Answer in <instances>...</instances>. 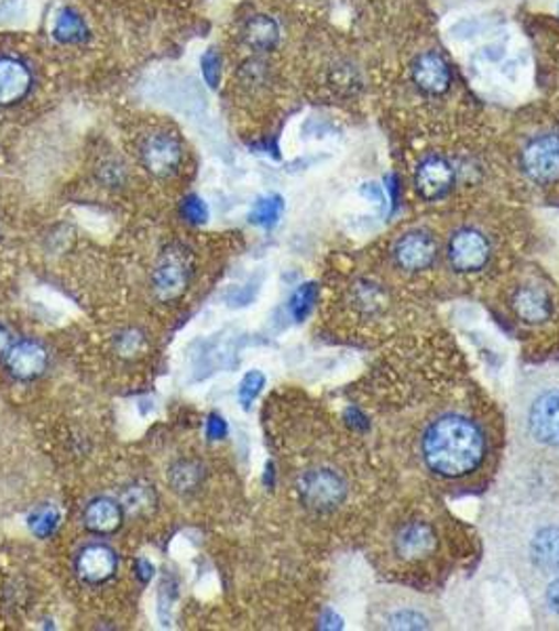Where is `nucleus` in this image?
<instances>
[{
	"label": "nucleus",
	"instance_id": "f257e3e1",
	"mask_svg": "<svg viewBox=\"0 0 559 631\" xmlns=\"http://www.w3.org/2000/svg\"><path fill=\"white\" fill-rule=\"evenodd\" d=\"M486 434L478 421L461 413H443L420 438V459L431 474L457 480L478 471L486 459Z\"/></svg>",
	"mask_w": 559,
	"mask_h": 631
},
{
	"label": "nucleus",
	"instance_id": "f03ea898",
	"mask_svg": "<svg viewBox=\"0 0 559 631\" xmlns=\"http://www.w3.org/2000/svg\"><path fill=\"white\" fill-rule=\"evenodd\" d=\"M515 427L536 455H559V371L526 381L515 402Z\"/></svg>",
	"mask_w": 559,
	"mask_h": 631
},
{
	"label": "nucleus",
	"instance_id": "7ed1b4c3",
	"mask_svg": "<svg viewBox=\"0 0 559 631\" xmlns=\"http://www.w3.org/2000/svg\"><path fill=\"white\" fill-rule=\"evenodd\" d=\"M371 623L379 630H438L442 628V614L419 594L383 589L373 598Z\"/></svg>",
	"mask_w": 559,
	"mask_h": 631
},
{
	"label": "nucleus",
	"instance_id": "20e7f679",
	"mask_svg": "<svg viewBox=\"0 0 559 631\" xmlns=\"http://www.w3.org/2000/svg\"><path fill=\"white\" fill-rule=\"evenodd\" d=\"M515 556L536 577L549 579L559 573V514L542 512L519 531Z\"/></svg>",
	"mask_w": 559,
	"mask_h": 631
},
{
	"label": "nucleus",
	"instance_id": "39448f33",
	"mask_svg": "<svg viewBox=\"0 0 559 631\" xmlns=\"http://www.w3.org/2000/svg\"><path fill=\"white\" fill-rule=\"evenodd\" d=\"M446 258L454 272L475 274L486 270L492 259V242L489 236L478 228H459L448 238Z\"/></svg>",
	"mask_w": 559,
	"mask_h": 631
},
{
	"label": "nucleus",
	"instance_id": "423d86ee",
	"mask_svg": "<svg viewBox=\"0 0 559 631\" xmlns=\"http://www.w3.org/2000/svg\"><path fill=\"white\" fill-rule=\"evenodd\" d=\"M524 175L536 186H553L559 182V133L536 135L519 154Z\"/></svg>",
	"mask_w": 559,
	"mask_h": 631
},
{
	"label": "nucleus",
	"instance_id": "0eeeda50",
	"mask_svg": "<svg viewBox=\"0 0 559 631\" xmlns=\"http://www.w3.org/2000/svg\"><path fill=\"white\" fill-rule=\"evenodd\" d=\"M397 268L410 274L429 270L440 255L436 236L427 230H408L397 238L392 249Z\"/></svg>",
	"mask_w": 559,
	"mask_h": 631
},
{
	"label": "nucleus",
	"instance_id": "6e6552de",
	"mask_svg": "<svg viewBox=\"0 0 559 631\" xmlns=\"http://www.w3.org/2000/svg\"><path fill=\"white\" fill-rule=\"evenodd\" d=\"M299 491L305 503L316 510H332L343 503L348 485L341 474L330 468H314L305 471Z\"/></svg>",
	"mask_w": 559,
	"mask_h": 631
},
{
	"label": "nucleus",
	"instance_id": "1a4fd4ad",
	"mask_svg": "<svg viewBox=\"0 0 559 631\" xmlns=\"http://www.w3.org/2000/svg\"><path fill=\"white\" fill-rule=\"evenodd\" d=\"M438 535L431 524L423 520H410L399 524L392 538V547L399 561L419 562L436 552Z\"/></svg>",
	"mask_w": 559,
	"mask_h": 631
},
{
	"label": "nucleus",
	"instance_id": "9d476101",
	"mask_svg": "<svg viewBox=\"0 0 559 631\" xmlns=\"http://www.w3.org/2000/svg\"><path fill=\"white\" fill-rule=\"evenodd\" d=\"M140 156L150 173H154L156 177H168L177 173L184 159V150L173 135L152 133L141 143Z\"/></svg>",
	"mask_w": 559,
	"mask_h": 631
},
{
	"label": "nucleus",
	"instance_id": "9b49d317",
	"mask_svg": "<svg viewBox=\"0 0 559 631\" xmlns=\"http://www.w3.org/2000/svg\"><path fill=\"white\" fill-rule=\"evenodd\" d=\"M454 166L442 156H427L415 171V187L427 203H438L454 187Z\"/></svg>",
	"mask_w": 559,
	"mask_h": 631
},
{
	"label": "nucleus",
	"instance_id": "f8f14e48",
	"mask_svg": "<svg viewBox=\"0 0 559 631\" xmlns=\"http://www.w3.org/2000/svg\"><path fill=\"white\" fill-rule=\"evenodd\" d=\"M32 85L34 74L25 59L18 55H0V106L24 101Z\"/></svg>",
	"mask_w": 559,
	"mask_h": 631
},
{
	"label": "nucleus",
	"instance_id": "ddd939ff",
	"mask_svg": "<svg viewBox=\"0 0 559 631\" xmlns=\"http://www.w3.org/2000/svg\"><path fill=\"white\" fill-rule=\"evenodd\" d=\"M410 76L420 91L427 95H443L450 89V83H452V72H450L448 62L436 51L420 53L419 57L413 62Z\"/></svg>",
	"mask_w": 559,
	"mask_h": 631
},
{
	"label": "nucleus",
	"instance_id": "4468645a",
	"mask_svg": "<svg viewBox=\"0 0 559 631\" xmlns=\"http://www.w3.org/2000/svg\"><path fill=\"white\" fill-rule=\"evenodd\" d=\"M513 309L519 320L528 325H540L551 318L553 314V302L547 289L538 284H524L513 293Z\"/></svg>",
	"mask_w": 559,
	"mask_h": 631
},
{
	"label": "nucleus",
	"instance_id": "2eb2a0df",
	"mask_svg": "<svg viewBox=\"0 0 559 631\" xmlns=\"http://www.w3.org/2000/svg\"><path fill=\"white\" fill-rule=\"evenodd\" d=\"M186 284V259L182 258L179 253H166L163 261L158 263L156 272H154L156 295L164 302H171V300H175V297H179L184 293Z\"/></svg>",
	"mask_w": 559,
	"mask_h": 631
},
{
	"label": "nucleus",
	"instance_id": "dca6fc26",
	"mask_svg": "<svg viewBox=\"0 0 559 631\" xmlns=\"http://www.w3.org/2000/svg\"><path fill=\"white\" fill-rule=\"evenodd\" d=\"M117 554L106 545H89L78 558V573L87 584H103L117 573Z\"/></svg>",
	"mask_w": 559,
	"mask_h": 631
},
{
	"label": "nucleus",
	"instance_id": "f3484780",
	"mask_svg": "<svg viewBox=\"0 0 559 631\" xmlns=\"http://www.w3.org/2000/svg\"><path fill=\"white\" fill-rule=\"evenodd\" d=\"M9 367H11L13 374H18L22 379H32V377L45 371L47 351L43 350L39 344L22 341L9 353Z\"/></svg>",
	"mask_w": 559,
	"mask_h": 631
},
{
	"label": "nucleus",
	"instance_id": "a211bd4d",
	"mask_svg": "<svg viewBox=\"0 0 559 631\" xmlns=\"http://www.w3.org/2000/svg\"><path fill=\"white\" fill-rule=\"evenodd\" d=\"M120 520H122L120 508H118L114 501H110V499L94 501V503L87 508V512H85V524H87L94 533H99V535H110V533H114L118 526H120Z\"/></svg>",
	"mask_w": 559,
	"mask_h": 631
},
{
	"label": "nucleus",
	"instance_id": "6ab92c4d",
	"mask_svg": "<svg viewBox=\"0 0 559 631\" xmlns=\"http://www.w3.org/2000/svg\"><path fill=\"white\" fill-rule=\"evenodd\" d=\"M246 43L259 51H267L278 43V25L265 15H256L253 22L246 25Z\"/></svg>",
	"mask_w": 559,
	"mask_h": 631
},
{
	"label": "nucleus",
	"instance_id": "aec40b11",
	"mask_svg": "<svg viewBox=\"0 0 559 631\" xmlns=\"http://www.w3.org/2000/svg\"><path fill=\"white\" fill-rule=\"evenodd\" d=\"M280 213H282V200L278 196H272V198L256 203L253 221L261 226H274L278 221Z\"/></svg>",
	"mask_w": 559,
	"mask_h": 631
},
{
	"label": "nucleus",
	"instance_id": "412c9836",
	"mask_svg": "<svg viewBox=\"0 0 559 631\" xmlns=\"http://www.w3.org/2000/svg\"><path fill=\"white\" fill-rule=\"evenodd\" d=\"M314 300H316V286H314V284H305V286H302V289L295 293V297H293V302H291V312L295 314L297 320H304L305 316H307V312L311 309Z\"/></svg>",
	"mask_w": 559,
	"mask_h": 631
},
{
	"label": "nucleus",
	"instance_id": "4be33fe9",
	"mask_svg": "<svg viewBox=\"0 0 559 631\" xmlns=\"http://www.w3.org/2000/svg\"><path fill=\"white\" fill-rule=\"evenodd\" d=\"M542 607L547 614L559 623V573L549 577V584L542 589Z\"/></svg>",
	"mask_w": 559,
	"mask_h": 631
},
{
	"label": "nucleus",
	"instance_id": "5701e85b",
	"mask_svg": "<svg viewBox=\"0 0 559 631\" xmlns=\"http://www.w3.org/2000/svg\"><path fill=\"white\" fill-rule=\"evenodd\" d=\"M198 478H200V474H198V468L196 466H191V464H179L177 468L173 469V485L177 487V489H194L196 485H198Z\"/></svg>",
	"mask_w": 559,
	"mask_h": 631
},
{
	"label": "nucleus",
	"instance_id": "b1692460",
	"mask_svg": "<svg viewBox=\"0 0 559 631\" xmlns=\"http://www.w3.org/2000/svg\"><path fill=\"white\" fill-rule=\"evenodd\" d=\"M263 383H265L263 374L256 373V371H253V373H249L246 377H244V381H242V385H240V400H242L244 409H249V406H251V402H253V400L256 398V394L261 392Z\"/></svg>",
	"mask_w": 559,
	"mask_h": 631
},
{
	"label": "nucleus",
	"instance_id": "393cba45",
	"mask_svg": "<svg viewBox=\"0 0 559 631\" xmlns=\"http://www.w3.org/2000/svg\"><path fill=\"white\" fill-rule=\"evenodd\" d=\"M80 32H83V25L78 24L76 18H62L59 24H57V34L66 41H74V39H80Z\"/></svg>",
	"mask_w": 559,
	"mask_h": 631
},
{
	"label": "nucleus",
	"instance_id": "a878e982",
	"mask_svg": "<svg viewBox=\"0 0 559 631\" xmlns=\"http://www.w3.org/2000/svg\"><path fill=\"white\" fill-rule=\"evenodd\" d=\"M210 438H223L226 436V423L221 417H212L209 423Z\"/></svg>",
	"mask_w": 559,
	"mask_h": 631
},
{
	"label": "nucleus",
	"instance_id": "bb28decb",
	"mask_svg": "<svg viewBox=\"0 0 559 631\" xmlns=\"http://www.w3.org/2000/svg\"><path fill=\"white\" fill-rule=\"evenodd\" d=\"M7 350H9V335L0 328V356Z\"/></svg>",
	"mask_w": 559,
	"mask_h": 631
}]
</instances>
